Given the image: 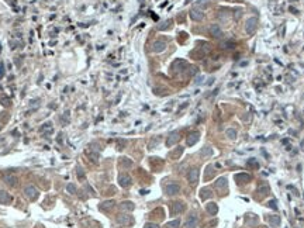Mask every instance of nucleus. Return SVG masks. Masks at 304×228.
Segmentation results:
<instances>
[{
  "mask_svg": "<svg viewBox=\"0 0 304 228\" xmlns=\"http://www.w3.org/2000/svg\"><path fill=\"white\" fill-rule=\"evenodd\" d=\"M256 30H258V18H256V17L248 18L247 24H245V31H247L249 35H252V34L256 33Z\"/></svg>",
  "mask_w": 304,
  "mask_h": 228,
  "instance_id": "f257e3e1",
  "label": "nucleus"
},
{
  "mask_svg": "<svg viewBox=\"0 0 304 228\" xmlns=\"http://www.w3.org/2000/svg\"><path fill=\"white\" fill-rule=\"evenodd\" d=\"M165 191H166V194H169V196H175L180 191V186H179L178 183H170L165 187Z\"/></svg>",
  "mask_w": 304,
  "mask_h": 228,
  "instance_id": "1a4fd4ad",
  "label": "nucleus"
},
{
  "mask_svg": "<svg viewBox=\"0 0 304 228\" xmlns=\"http://www.w3.org/2000/svg\"><path fill=\"white\" fill-rule=\"evenodd\" d=\"M118 183H120L121 187H128V186L131 184V176L126 175V173L120 175V178H118Z\"/></svg>",
  "mask_w": 304,
  "mask_h": 228,
  "instance_id": "ddd939ff",
  "label": "nucleus"
},
{
  "mask_svg": "<svg viewBox=\"0 0 304 228\" xmlns=\"http://www.w3.org/2000/svg\"><path fill=\"white\" fill-rule=\"evenodd\" d=\"M3 72H4V70H3V65H0V77L3 76Z\"/></svg>",
  "mask_w": 304,
  "mask_h": 228,
  "instance_id": "c03bdc74",
  "label": "nucleus"
},
{
  "mask_svg": "<svg viewBox=\"0 0 304 228\" xmlns=\"http://www.w3.org/2000/svg\"><path fill=\"white\" fill-rule=\"evenodd\" d=\"M187 64L185 61H182V59H178V61H175L173 62V65H172V68L175 69V72H180V70H183L182 68H186Z\"/></svg>",
  "mask_w": 304,
  "mask_h": 228,
  "instance_id": "a211bd4d",
  "label": "nucleus"
},
{
  "mask_svg": "<svg viewBox=\"0 0 304 228\" xmlns=\"http://www.w3.org/2000/svg\"><path fill=\"white\" fill-rule=\"evenodd\" d=\"M269 207H270V208H273V210H277V206H276V201H275V200H270V201H269Z\"/></svg>",
  "mask_w": 304,
  "mask_h": 228,
  "instance_id": "ea45409f",
  "label": "nucleus"
},
{
  "mask_svg": "<svg viewBox=\"0 0 304 228\" xmlns=\"http://www.w3.org/2000/svg\"><path fill=\"white\" fill-rule=\"evenodd\" d=\"M13 201L11 194L6 190H0V203L2 204H10Z\"/></svg>",
  "mask_w": 304,
  "mask_h": 228,
  "instance_id": "f8f14e48",
  "label": "nucleus"
},
{
  "mask_svg": "<svg viewBox=\"0 0 304 228\" xmlns=\"http://www.w3.org/2000/svg\"><path fill=\"white\" fill-rule=\"evenodd\" d=\"M235 180L237 183H247L251 180V175H248V173H238L235 175Z\"/></svg>",
  "mask_w": 304,
  "mask_h": 228,
  "instance_id": "f3484780",
  "label": "nucleus"
},
{
  "mask_svg": "<svg viewBox=\"0 0 304 228\" xmlns=\"http://www.w3.org/2000/svg\"><path fill=\"white\" fill-rule=\"evenodd\" d=\"M120 208H121L123 211H132L135 208L134 203L132 201H130V200H126V201H123L121 204H120Z\"/></svg>",
  "mask_w": 304,
  "mask_h": 228,
  "instance_id": "dca6fc26",
  "label": "nucleus"
},
{
  "mask_svg": "<svg viewBox=\"0 0 304 228\" xmlns=\"http://www.w3.org/2000/svg\"><path fill=\"white\" fill-rule=\"evenodd\" d=\"M200 139V132L199 131H193V132H190V134L187 135V138H186V144L189 145V147H193L194 144H197V141Z\"/></svg>",
  "mask_w": 304,
  "mask_h": 228,
  "instance_id": "20e7f679",
  "label": "nucleus"
},
{
  "mask_svg": "<svg viewBox=\"0 0 304 228\" xmlns=\"http://www.w3.org/2000/svg\"><path fill=\"white\" fill-rule=\"evenodd\" d=\"M197 223H199V217L196 216V214H191L186 220V228H196L197 227Z\"/></svg>",
  "mask_w": 304,
  "mask_h": 228,
  "instance_id": "4468645a",
  "label": "nucleus"
},
{
  "mask_svg": "<svg viewBox=\"0 0 304 228\" xmlns=\"http://www.w3.org/2000/svg\"><path fill=\"white\" fill-rule=\"evenodd\" d=\"M117 223L121 225H131L134 223V218L131 216H128V214H120L117 217Z\"/></svg>",
  "mask_w": 304,
  "mask_h": 228,
  "instance_id": "39448f33",
  "label": "nucleus"
},
{
  "mask_svg": "<svg viewBox=\"0 0 304 228\" xmlns=\"http://www.w3.org/2000/svg\"><path fill=\"white\" fill-rule=\"evenodd\" d=\"M225 135H227L230 139H235L237 138V131L234 130V128H228V130L225 131Z\"/></svg>",
  "mask_w": 304,
  "mask_h": 228,
  "instance_id": "bb28decb",
  "label": "nucleus"
},
{
  "mask_svg": "<svg viewBox=\"0 0 304 228\" xmlns=\"http://www.w3.org/2000/svg\"><path fill=\"white\" fill-rule=\"evenodd\" d=\"M179 135H180V134H179V131H173V132H170L169 137H168V139H166V145H168V147H172V145H175V144L178 142L179 138H180Z\"/></svg>",
  "mask_w": 304,
  "mask_h": 228,
  "instance_id": "9d476101",
  "label": "nucleus"
},
{
  "mask_svg": "<svg viewBox=\"0 0 304 228\" xmlns=\"http://www.w3.org/2000/svg\"><path fill=\"white\" fill-rule=\"evenodd\" d=\"M196 4H197V7H207V6H208V2H207V0H197Z\"/></svg>",
  "mask_w": 304,
  "mask_h": 228,
  "instance_id": "c9c22d12",
  "label": "nucleus"
},
{
  "mask_svg": "<svg viewBox=\"0 0 304 228\" xmlns=\"http://www.w3.org/2000/svg\"><path fill=\"white\" fill-rule=\"evenodd\" d=\"M206 210H207V213H208V214H211V216H215V214H217V211H218V206L211 201V203L206 204Z\"/></svg>",
  "mask_w": 304,
  "mask_h": 228,
  "instance_id": "6ab92c4d",
  "label": "nucleus"
},
{
  "mask_svg": "<svg viewBox=\"0 0 304 228\" xmlns=\"http://www.w3.org/2000/svg\"><path fill=\"white\" fill-rule=\"evenodd\" d=\"M182 154H183V147H178L175 151L170 152V158H172V159H178Z\"/></svg>",
  "mask_w": 304,
  "mask_h": 228,
  "instance_id": "a878e982",
  "label": "nucleus"
},
{
  "mask_svg": "<svg viewBox=\"0 0 304 228\" xmlns=\"http://www.w3.org/2000/svg\"><path fill=\"white\" fill-rule=\"evenodd\" d=\"M144 228H159V225L155 224V223H146V224L144 225Z\"/></svg>",
  "mask_w": 304,
  "mask_h": 228,
  "instance_id": "4c0bfd02",
  "label": "nucleus"
},
{
  "mask_svg": "<svg viewBox=\"0 0 304 228\" xmlns=\"http://www.w3.org/2000/svg\"><path fill=\"white\" fill-rule=\"evenodd\" d=\"M24 196L28 200H35L38 197V190L35 189V186L33 184H27L24 187Z\"/></svg>",
  "mask_w": 304,
  "mask_h": 228,
  "instance_id": "f03ea898",
  "label": "nucleus"
},
{
  "mask_svg": "<svg viewBox=\"0 0 304 228\" xmlns=\"http://www.w3.org/2000/svg\"><path fill=\"white\" fill-rule=\"evenodd\" d=\"M158 142H161V138L152 139V141H151V142H149V148H151V149H152V148H154V147H155V145H156V144H158Z\"/></svg>",
  "mask_w": 304,
  "mask_h": 228,
  "instance_id": "58836bf2",
  "label": "nucleus"
},
{
  "mask_svg": "<svg viewBox=\"0 0 304 228\" xmlns=\"http://www.w3.org/2000/svg\"><path fill=\"white\" fill-rule=\"evenodd\" d=\"M185 208H186V206H185V203H182V201H175L173 204H172V214H180L182 211H185Z\"/></svg>",
  "mask_w": 304,
  "mask_h": 228,
  "instance_id": "9b49d317",
  "label": "nucleus"
},
{
  "mask_svg": "<svg viewBox=\"0 0 304 228\" xmlns=\"http://www.w3.org/2000/svg\"><path fill=\"white\" fill-rule=\"evenodd\" d=\"M269 224H270L272 228H277L280 225V217L279 216H270L269 217Z\"/></svg>",
  "mask_w": 304,
  "mask_h": 228,
  "instance_id": "aec40b11",
  "label": "nucleus"
},
{
  "mask_svg": "<svg viewBox=\"0 0 304 228\" xmlns=\"http://www.w3.org/2000/svg\"><path fill=\"white\" fill-rule=\"evenodd\" d=\"M166 49V41H163V40H158V41H155L154 44H152V51L154 52H162V51H165Z\"/></svg>",
  "mask_w": 304,
  "mask_h": 228,
  "instance_id": "6e6552de",
  "label": "nucleus"
},
{
  "mask_svg": "<svg viewBox=\"0 0 304 228\" xmlns=\"http://www.w3.org/2000/svg\"><path fill=\"white\" fill-rule=\"evenodd\" d=\"M213 175H214V171H213V166H211V165H208V166H207V175H206V179H210V178H213Z\"/></svg>",
  "mask_w": 304,
  "mask_h": 228,
  "instance_id": "72a5a7b5",
  "label": "nucleus"
},
{
  "mask_svg": "<svg viewBox=\"0 0 304 228\" xmlns=\"http://www.w3.org/2000/svg\"><path fill=\"white\" fill-rule=\"evenodd\" d=\"M179 225H180V221H179V220H173V221H170V223H168L166 227L168 228H178Z\"/></svg>",
  "mask_w": 304,
  "mask_h": 228,
  "instance_id": "2f4dec72",
  "label": "nucleus"
},
{
  "mask_svg": "<svg viewBox=\"0 0 304 228\" xmlns=\"http://www.w3.org/2000/svg\"><path fill=\"white\" fill-rule=\"evenodd\" d=\"M121 166L131 168V166H132V161H131L130 158H121Z\"/></svg>",
  "mask_w": 304,
  "mask_h": 228,
  "instance_id": "c756f323",
  "label": "nucleus"
},
{
  "mask_svg": "<svg viewBox=\"0 0 304 228\" xmlns=\"http://www.w3.org/2000/svg\"><path fill=\"white\" fill-rule=\"evenodd\" d=\"M190 18L194 21H201L204 18V13H203L201 8H191L190 10Z\"/></svg>",
  "mask_w": 304,
  "mask_h": 228,
  "instance_id": "423d86ee",
  "label": "nucleus"
},
{
  "mask_svg": "<svg viewBox=\"0 0 304 228\" xmlns=\"http://www.w3.org/2000/svg\"><path fill=\"white\" fill-rule=\"evenodd\" d=\"M200 155H201V156H211V155H213V148L208 147V145L203 147L201 151H200Z\"/></svg>",
  "mask_w": 304,
  "mask_h": 228,
  "instance_id": "b1692460",
  "label": "nucleus"
},
{
  "mask_svg": "<svg viewBox=\"0 0 304 228\" xmlns=\"http://www.w3.org/2000/svg\"><path fill=\"white\" fill-rule=\"evenodd\" d=\"M76 175H77V178H79L80 180L85 179V172H83V169H82L80 166H77V168H76Z\"/></svg>",
  "mask_w": 304,
  "mask_h": 228,
  "instance_id": "473e14b6",
  "label": "nucleus"
},
{
  "mask_svg": "<svg viewBox=\"0 0 304 228\" xmlns=\"http://www.w3.org/2000/svg\"><path fill=\"white\" fill-rule=\"evenodd\" d=\"M90 155V158L93 159V162H97V159H99V155L97 154H89Z\"/></svg>",
  "mask_w": 304,
  "mask_h": 228,
  "instance_id": "a19ab883",
  "label": "nucleus"
},
{
  "mask_svg": "<svg viewBox=\"0 0 304 228\" xmlns=\"http://www.w3.org/2000/svg\"><path fill=\"white\" fill-rule=\"evenodd\" d=\"M76 190H77V189H76V186H75L73 183H68V184H66V191H68L69 194H75V193H76Z\"/></svg>",
  "mask_w": 304,
  "mask_h": 228,
  "instance_id": "7c9ffc66",
  "label": "nucleus"
},
{
  "mask_svg": "<svg viewBox=\"0 0 304 228\" xmlns=\"http://www.w3.org/2000/svg\"><path fill=\"white\" fill-rule=\"evenodd\" d=\"M214 184H215V189H223V187H225L227 186V178H218V179L215 180L214 182Z\"/></svg>",
  "mask_w": 304,
  "mask_h": 228,
  "instance_id": "4be33fe9",
  "label": "nucleus"
},
{
  "mask_svg": "<svg viewBox=\"0 0 304 228\" xmlns=\"http://www.w3.org/2000/svg\"><path fill=\"white\" fill-rule=\"evenodd\" d=\"M124 144H126V141H120V142H118V149H123V145H124Z\"/></svg>",
  "mask_w": 304,
  "mask_h": 228,
  "instance_id": "79ce46f5",
  "label": "nucleus"
},
{
  "mask_svg": "<svg viewBox=\"0 0 304 228\" xmlns=\"http://www.w3.org/2000/svg\"><path fill=\"white\" fill-rule=\"evenodd\" d=\"M172 24V21L170 20H166L165 23H162V25H159V30H166V28H169V25Z\"/></svg>",
  "mask_w": 304,
  "mask_h": 228,
  "instance_id": "e433bc0d",
  "label": "nucleus"
},
{
  "mask_svg": "<svg viewBox=\"0 0 304 228\" xmlns=\"http://www.w3.org/2000/svg\"><path fill=\"white\" fill-rule=\"evenodd\" d=\"M41 131H42L44 134H45V132H51V131H52V127H51V124H49V122H47V124H44V127L41 128Z\"/></svg>",
  "mask_w": 304,
  "mask_h": 228,
  "instance_id": "f704fd0d",
  "label": "nucleus"
},
{
  "mask_svg": "<svg viewBox=\"0 0 304 228\" xmlns=\"http://www.w3.org/2000/svg\"><path fill=\"white\" fill-rule=\"evenodd\" d=\"M203 82V76H200V77H197V80H196V83L199 85V83H201Z\"/></svg>",
  "mask_w": 304,
  "mask_h": 228,
  "instance_id": "37998d69",
  "label": "nucleus"
},
{
  "mask_svg": "<svg viewBox=\"0 0 304 228\" xmlns=\"http://www.w3.org/2000/svg\"><path fill=\"white\" fill-rule=\"evenodd\" d=\"M199 176H200V172L197 168H193V169H190L189 171V173H187V180H189V183L191 184V186H194L197 182H199Z\"/></svg>",
  "mask_w": 304,
  "mask_h": 228,
  "instance_id": "7ed1b4c3",
  "label": "nucleus"
},
{
  "mask_svg": "<svg viewBox=\"0 0 304 228\" xmlns=\"http://www.w3.org/2000/svg\"><path fill=\"white\" fill-rule=\"evenodd\" d=\"M235 47H237L235 41H232V40H227L221 42V48L224 49H232V48H235Z\"/></svg>",
  "mask_w": 304,
  "mask_h": 228,
  "instance_id": "412c9836",
  "label": "nucleus"
},
{
  "mask_svg": "<svg viewBox=\"0 0 304 228\" xmlns=\"http://www.w3.org/2000/svg\"><path fill=\"white\" fill-rule=\"evenodd\" d=\"M208 31H210L211 37H214V38H221L223 37V30L220 28L218 24H211L210 28H208Z\"/></svg>",
  "mask_w": 304,
  "mask_h": 228,
  "instance_id": "0eeeda50",
  "label": "nucleus"
},
{
  "mask_svg": "<svg viewBox=\"0 0 304 228\" xmlns=\"http://www.w3.org/2000/svg\"><path fill=\"white\" fill-rule=\"evenodd\" d=\"M114 207V201L113 200H107V201H104V203H101L100 204V210H110V208H113Z\"/></svg>",
  "mask_w": 304,
  "mask_h": 228,
  "instance_id": "393cba45",
  "label": "nucleus"
},
{
  "mask_svg": "<svg viewBox=\"0 0 304 228\" xmlns=\"http://www.w3.org/2000/svg\"><path fill=\"white\" fill-rule=\"evenodd\" d=\"M211 196H213V193H211L210 189H201V191H200V199H201V200L210 199Z\"/></svg>",
  "mask_w": 304,
  "mask_h": 228,
  "instance_id": "5701e85b",
  "label": "nucleus"
},
{
  "mask_svg": "<svg viewBox=\"0 0 304 228\" xmlns=\"http://www.w3.org/2000/svg\"><path fill=\"white\" fill-rule=\"evenodd\" d=\"M17 182H18V179H17V176H14V175H7L6 178H4V183L8 184L10 187L17 186Z\"/></svg>",
  "mask_w": 304,
  "mask_h": 228,
  "instance_id": "2eb2a0df",
  "label": "nucleus"
},
{
  "mask_svg": "<svg viewBox=\"0 0 304 228\" xmlns=\"http://www.w3.org/2000/svg\"><path fill=\"white\" fill-rule=\"evenodd\" d=\"M248 166L253 168V169H258L259 168V162L255 158H251V159H248Z\"/></svg>",
  "mask_w": 304,
  "mask_h": 228,
  "instance_id": "cd10ccee",
  "label": "nucleus"
},
{
  "mask_svg": "<svg viewBox=\"0 0 304 228\" xmlns=\"http://www.w3.org/2000/svg\"><path fill=\"white\" fill-rule=\"evenodd\" d=\"M258 193H259L260 196H266L269 193V186L268 184H263V186H260L259 189H258Z\"/></svg>",
  "mask_w": 304,
  "mask_h": 228,
  "instance_id": "c85d7f7f",
  "label": "nucleus"
}]
</instances>
